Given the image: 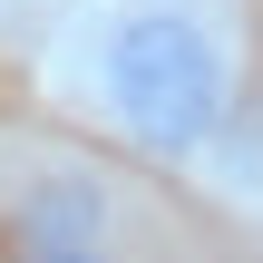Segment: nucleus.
<instances>
[{
    "label": "nucleus",
    "instance_id": "nucleus-1",
    "mask_svg": "<svg viewBox=\"0 0 263 263\" xmlns=\"http://www.w3.org/2000/svg\"><path fill=\"white\" fill-rule=\"evenodd\" d=\"M78 98L156 166H205L244 117V0H88Z\"/></svg>",
    "mask_w": 263,
    "mask_h": 263
},
{
    "label": "nucleus",
    "instance_id": "nucleus-2",
    "mask_svg": "<svg viewBox=\"0 0 263 263\" xmlns=\"http://www.w3.org/2000/svg\"><path fill=\"white\" fill-rule=\"evenodd\" d=\"M10 244H117V185L88 166H49L10 195Z\"/></svg>",
    "mask_w": 263,
    "mask_h": 263
},
{
    "label": "nucleus",
    "instance_id": "nucleus-3",
    "mask_svg": "<svg viewBox=\"0 0 263 263\" xmlns=\"http://www.w3.org/2000/svg\"><path fill=\"white\" fill-rule=\"evenodd\" d=\"M10 263H117V244H10Z\"/></svg>",
    "mask_w": 263,
    "mask_h": 263
}]
</instances>
